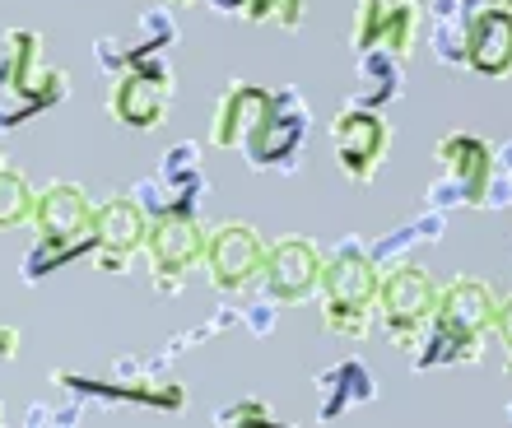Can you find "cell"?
Instances as JSON below:
<instances>
[{"label": "cell", "instance_id": "cell-1", "mask_svg": "<svg viewBox=\"0 0 512 428\" xmlns=\"http://www.w3.org/2000/svg\"><path fill=\"white\" fill-rule=\"evenodd\" d=\"M499 303L503 298L475 275H457V280L438 284V303H433V321L419 349L410 354L419 373L424 368H447V363H480L485 354V335L499 326Z\"/></svg>", "mask_w": 512, "mask_h": 428}, {"label": "cell", "instance_id": "cell-2", "mask_svg": "<svg viewBox=\"0 0 512 428\" xmlns=\"http://www.w3.org/2000/svg\"><path fill=\"white\" fill-rule=\"evenodd\" d=\"M322 326L340 340H364L378 321L382 266L359 238H340L322 256Z\"/></svg>", "mask_w": 512, "mask_h": 428}, {"label": "cell", "instance_id": "cell-3", "mask_svg": "<svg viewBox=\"0 0 512 428\" xmlns=\"http://www.w3.org/2000/svg\"><path fill=\"white\" fill-rule=\"evenodd\" d=\"M70 75L42 61V38L33 28H10L0 42V131H14L24 117L61 103Z\"/></svg>", "mask_w": 512, "mask_h": 428}, {"label": "cell", "instance_id": "cell-4", "mask_svg": "<svg viewBox=\"0 0 512 428\" xmlns=\"http://www.w3.org/2000/svg\"><path fill=\"white\" fill-rule=\"evenodd\" d=\"M28 224L38 228V242L24 256V280H42L52 266H61V261L94 247V201L75 182L42 187Z\"/></svg>", "mask_w": 512, "mask_h": 428}, {"label": "cell", "instance_id": "cell-5", "mask_svg": "<svg viewBox=\"0 0 512 428\" xmlns=\"http://www.w3.org/2000/svg\"><path fill=\"white\" fill-rule=\"evenodd\" d=\"M433 303H438V280L415 261H391L382 266V289H378V321L396 349L415 354L424 331L433 321Z\"/></svg>", "mask_w": 512, "mask_h": 428}, {"label": "cell", "instance_id": "cell-6", "mask_svg": "<svg viewBox=\"0 0 512 428\" xmlns=\"http://www.w3.org/2000/svg\"><path fill=\"white\" fill-rule=\"evenodd\" d=\"M494 182V149L471 131H452L438 140V177L429 187V210L485 205Z\"/></svg>", "mask_w": 512, "mask_h": 428}, {"label": "cell", "instance_id": "cell-7", "mask_svg": "<svg viewBox=\"0 0 512 428\" xmlns=\"http://www.w3.org/2000/svg\"><path fill=\"white\" fill-rule=\"evenodd\" d=\"M266 238L256 233L243 219H224V224L205 228V270H210V284L224 289V294H247L266 280Z\"/></svg>", "mask_w": 512, "mask_h": 428}, {"label": "cell", "instance_id": "cell-8", "mask_svg": "<svg viewBox=\"0 0 512 428\" xmlns=\"http://www.w3.org/2000/svg\"><path fill=\"white\" fill-rule=\"evenodd\" d=\"M145 256L154 270V289L159 294H182L187 270L201 266L205 256V228L196 224V214H154L145 233Z\"/></svg>", "mask_w": 512, "mask_h": 428}, {"label": "cell", "instance_id": "cell-9", "mask_svg": "<svg viewBox=\"0 0 512 428\" xmlns=\"http://www.w3.org/2000/svg\"><path fill=\"white\" fill-rule=\"evenodd\" d=\"M168 103H173V70L163 56H145V61L117 70L108 89V112L126 131H154Z\"/></svg>", "mask_w": 512, "mask_h": 428}, {"label": "cell", "instance_id": "cell-10", "mask_svg": "<svg viewBox=\"0 0 512 428\" xmlns=\"http://www.w3.org/2000/svg\"><path fill=\"white\" fill-rule=\"evenodd\" d=\"M387 121H382L378 107L364 103H345L331 117V149H336L340 173L350 177L354 187H368L382 168V154H387Z\"/></svg>", "mask_w": 512, "mask_h": 428}, {"label": "cell", "instance_id": "cell-11", "mask_svg": "<svg viewBox=\"0 0 512 428\" xmlns=\"http://www.w3.org/2000/svg\"><path fill=\"white\" fill-rule=\"evenodd\" d=\"M308 103L298 89H280V94H270V107L261 126L252 131V140L243 145L247 154V168H294L289 159H298V149L308 140Z\"/></svg>", "mask_w": 512, "mask_h": 428}, {"label": "cell", "instance_id": "cell-12", "mask_svg": "<svg viewBox=\"0 0 512 428\" xmlns=\"http://www.w3.org/2000/svg\"><path fill=\"white\" fill-rule=\"evenodd\" d=\"M419 19H424L419 0H359L354 5V24H350L354 56L391 52L396 61H405V56L415 52Z\"/></svg>", "mask_w": 512, "mask_h": 428}, {"label": "cell", "instance_id": "cell-13", "mask_svg": "<svg viewBox=\"0 0 512 428\" xmlns=\"http://www.w3.org/2000/svg\"><path fill=\"white\" fill-rule=\"evenodd\" d=\"M466 66L489 80L512 75V0H466Z\"/></svg>", "mask_w": 512, "mask_h": 428}, {"label": "cell", "instance_id": "cell-14", "mask_svg": "<svg viewBox=\"0 0 512 428\" xmlns=\"http://www.w3.org/2000/svg\"><path fill=\"white\" fill-rule=\"evenodd\" d=\"M149 210L135 196H112L94 205V261L98 270H126L135 252H145Z\"/></svg>", "mask_w": 512, "mask_h": 428}, {"label": "cell", "instance_id": "cell-15", "mask_svg": "<svg viewBox=\"0 0 512 428\" xmlns=\"http://www.w3.org/2000/svg\"><path fill=\"white\" fill-rule=\"evenodd\" d=\"M317 284H322V247L308 238H284L270 247L266 256V289L275 303H303L308 294H317Z\"/></svg>", "mask_w": 512, "mask_h": 428}, {"label": "cell", "instance_id": "cell-16", "mask_svg": "<svg viewBox=\"0 0 512 428\" xmlns=\"http://www.w3.org/2000/svg\"><path fill=\"white\" fill-rule=\"evenodd\" d=\"M205 187H210V182H205L201 163H196V145H177L163 154L159 173L140 187V205H145V210L154 205L159 214H173V210L191 214L196 201L205 196Z\"/></svg>", "mask_w": 512, "mask_h": 428}, {"label": "cell", "instance_id": "cell-17", "mask_svg": "<svg viewBox=\"0 0 512 428\" xmlns=\"http://www.w3.org/2000/svg\"><path fill=\"white\" fill-rule=\"evenodd\" d=\"M270 107V94L266 89H256V84L238 80L224 89V98L215 103V117H210V140L215 149H243L252 140V131L261 126Z\"/></svg>", "mask_w": 512, "mask_h": 428}, {"label": "cell", "instance_id": "cell-18", "mask_svg": "<svg viewBox=\"0 0 512 428\" xmlns=\"http://www.w3.org/2000/svg\"><path fill=\"white\" fill-rule=\"evenodd\" d=\"M317 391H322V405H317V415L331 424V419H340L345 410H354V405H364L378 396V387H373V373H368L359 359H345L336 363V368H326L322 377H317Z\"/></svg>", "mask_w": 512, "mask_h": 428}, {"label": "cell", "instance_id": "cell-19", "mask_svg": "<svg viewBox=\"0 0 512 428\" xmlns=\"http://www.w3.org/2000/svg\"><path fill=\"white\" fill-rule=\"evenodd\" d=\"M429 47L443 66H466V0H433Z\"/></svg>", "mask_w": 512, "mask_h": 428}, {"label": "cell", "instance_id": "cell-20", "mask_svg": "<svg viewBox=\"0 0 512 428\" xmlns=\"http://www.w3.org/2000/svg\"><path fill=\"white\" fill-rule=\"evenodd\" d=\"M401 70H405V61H396L391 52H364V56H359V84H364L359 103H364V107L391 103V98H396V89H401Z\"/></svg>", "mask_w": 512, "mask_h": 428}, {"label": "cell", "instance_id": "cell-21", "mask_svg": "<svg viewBox=\"0 0 512 428\" xmlns=\"http://www.w3.org/2000/svg\"><path fill=\"white\" fill-rule=\"evenodd\" d=\"M33 205H38V191L28 187V177L14 173L10 163L0 159V233L28 224V219H33Z\"/></svg>", "mask_w": 512, "mask_h": 428}, {"label": "cell", "instance_id": "cell-22", "mask_svg": "<svg viewBox=\"0 0 512 428\" xmlns=\"http://www.w3.org/2000/svg\"><path fill=\"white\" fill-rule=\"evenodd\" d=\"M243 19H252V24H280L294 33L303 24V0H247Z\"/></svg>", "mask_w": 512, "mask_h": 428}, {"label": "cell", "instance_id": "cell-23", "mask_svg": "<svg viewBox=\"0 0 512 428\" xmlns=\"http://www.w3.org/2000/svg\"><path fill=\"white\" fill-rule=\"evenodd\" d=\"M219 424H275V415H270V405H261V401H238L219 415Z\"/></svg>", "mask_w": 512, "mask_h": 428}, {"label": "cell", "instance_id": "cell-24", "mask_svg": "<svg viewBox=\"0 0 512 428\" xmlns=\"http://www.w3.org/2000/svg\"><path fill=\"white\" fill-rule=\"evenodd\" d=\"M494 331H499L503 345H508V363H503V368L512 373V298H508V303H499V326H494Z\"/></svg>", "mask_w": 512, "mask_h": 428}, {"label": "cell", "instance_id": "cell-25", "mask_svg": "<svg viewBox=\"0 0 512 428\" xmlns=\"http://www.w3.org/2000/svg\"><path fill=\"white\" fill-rule=\"evenodd\" d=\"M14 354H19V331L0 326V359H14Z\"/></svg>", "mask_w": 512, "mask_h": 428}, {"label": "cell", "instance_id": "cell-26", "mask_svg": "<svg viewBox=\"0 0 512 428\" xmlns=\"http://www.w3.org/2000/svg\"><path fill=\"white\" fill-rule=\"evenodd\" d=\"M494 168H499V173H508V177H512V145L494 149Z\"/></svg>", "mask_w": 512, "mask_h": 428}, {"label": "cell", "instance_id": "cell-27", "mask_svg": "<svg viewBox=\"0 0 512 428\" xmlns=\"http://www.w3.org/2000/svg\"><path fill=\"white\" fill-rule=\"evenodd\" d=\"M210 5H215V10H224V14H238V19H243V5H247V0H210Z\"/></svg>", "mask_w": 512, "mask_h": 428}, {"label": "cell", "instance_id": "cell-28", "mask_svg": "<svg viewBox=\"0 0 512 428\" xmlns=\"http://www.w3.org/2000/svg\"><path fill=\"white\" fill-rule=\"evenodd\" d=\"M163 10H182V5H191V0H159Z\"/></svg>", "mask_w": 512, "mask_h": 428}, {"label": "cell", "instance_id": "cell-29", "mask_svg": "<svg viewBox=\"0 0 512 428\" xmlns=\"http://www.w3.org/2000/svg\"><path fill=\"white\" fill-rule=\"evenodd\" d=\"M508 419H512V405H508Z\"/></svg>", "mask_w": 512, "mask_h": 428}, {"label": "cell", "instance_id": "cell-30", "mask_svg": "<svg viewBox=\"0 0 512 428\" xmlns=\"http://www.w3.org/2000/svg\"><path fill=\"white\" fill-rule=\"evenodd\" d=\"M0 419H5V410H0Z\"/></svg>", "mask_w": 512, "mask_h": 428}]
</instances>
